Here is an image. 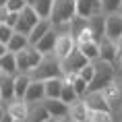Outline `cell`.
Here are the masks:
<instances>
[{
	"label": "cell",
	"instance_id": "obj_22",
	"mask_svg": "<svg viewBox=\"0 0 122 122\" xmlns=\"http://www.w3.org/2000/svg\"><path fill=\"white\" fill-rule=\"evenodd\" d=\"M0 68L4 75H17L19 68H17V56H15V52H6L4 56L0 58Z\"/></svg>",
	"mask_w": 122,
	"mask_h": 122
},
{
	"label": "cell",
	"instance_id": "obj_13",
	"mask_svg": "<svg viewBox=\"0 0 122 122\" xmlns=\"http://www.w3.org/2000/svg\"><path fill=\"white\" fill-rule=\"evenodd\" d=\"M103 13L102 8V0H77V15L81 17H93V15Z\"/></svg>",
	"mask_w": 122,
	"mask_h": 122
},
{
	"label": "cell",
	"instance_id": "obj_14",
	"mask_svg": "<svg viewBox=\"0 0 122 122\" xmlns=\"http://www.w3.org/2000/svg\"><path fill=\"white\" fill-rule=\"evenodd\" d=\"M56 39H58V31H56V27H52L50 31L35 44V48H37L41 54H46V56H52V54H54V48H56Z\"/></svg>",
	"mask_w": 122,
	"mask_h": 122
},
{
	"label": "cell",
	"instance_id": "obj_46",
	"mask_svg": "<svg viewBox=\"0 0 122 122\" xmlns=\"http://www.w3.org/2000/svg\"><path fill=\"white\" fill-rule=\"evenodd\" d=\"M71 122H77V120H71Z\"/></svg>",
	"mask_w": 122,
	"mask_h": 122
},
{
	"label": "cell",
	"instance_id": "obj_41",
	"mask_svg": "<svg viewBox=\"0 0 122 122\" xmlns=\"http://www.w3.org/2000/svg\"><path fill=\"white\" fill-rule=\"evenodd\" d=\"M116 68H118V72L122 71V54H120V56H118V62H116Z\"/></svg>",
	"mask_w": 122,
	"mask_h": 122
},
{
	"label": "cell",
	"instance_id": "obj_37",
	"mask_svg": "<svg viewBox=\"0 0 122 122\" xmlns=\"http://www.w3.org/2000/svg\"><path fill=\"white\" fill-rule=\"evenodd\" d=\"M71 120H72L71 116H52L48 122H71Z\"/></svg>",
	"mask_w": 122,
	"mask_h": 122
},
{
	"label": "cell",
	"instance_id": "obj_20",
	"mask_svg": "<svg viewBox=\"0 0 122 122\" xmlns=\"http://www.w3.org/2000/svg\"><path fill=\"white\" fill-rule=\"evenodd\" d=\"M68 116H71L72 120H77V122H87V118H89V108H87V103H85L83 97L77 99L75 103H71Z\"/></svg>",
	"mask_w": 122,
	"mask_h": 122
},
{
	"label": "cell",
	"instance_id": "obj_38",
	"mask_svg": "<svg viewBox=\"0 0 122 122\" xmlns=\"http://www.w3.org/2000/svg\"><path fill=\"white\" fill-rule=\"evenodd\" d=\"M114 120L122 122V106H120V108H118V110H116V112H114Z\"/></svg>",
	"mask_w": 122,
	"mask_h": 122
},
{
	"label": "cell",
	"instance_id": "obj_35",
	"mask_svg": "<svg viewBox=\"0 0 122 122\" xmlns=\"http://www.w3.org/2000/svg\"><path fill=\"white\" fill-rule=\"evenodd\" d=\"M19 19H21V13H13V10H10V15H8V21H6V25L15 27L17 23H19Z\"/></svg>",
	"mask_w": 122,
	"mask_h": 122
},
{
	"label": "cell",
	"instance_id": "obj_4",
	"mask_svg": "<svg viewBox=\"0 0 122 122\" xmlns=\"http://www.w3.org/2000/svg\"><path fill=\"white\" fill-rule=\"evenodd\" d=\"M15 56H17V68H19V72H31L33 68L39 66V62L46 58V54H41L35 46H27L25 50L17 52Z\"/></svg>",
	"mask_w": 122,
	"mask_h": 122
},
{
	"label": "cell",
	"instance_id": "obj_1",
	"mask_svg": "<svg viewBox=\"0 0 122 122\" xmlns=\"http://www.w3.org/2000/svg\"><path fill=\"white\" fill-rule=\"evenodd\" d=\"M116 77H118V68L112 62H106V60H95V77L89 83V91H102L103 87H108L110 83H114Z\"/></svg>",
	"mask_w": 122,
	"mask_h": 122
},
{
	"label": "cell",
	"instance_id": "obj_24",
	"mask_svg": "<svg viewBox=\"0 0 122 122\" xmlns=\"http://www.w3.org/2000/svg\"><path fill=\"white\" fill-rule=\"evenodd\" d=\"M27 46H31L29 44V35H25V33H17L15 31V35L10 37V41L6 44V48H8V52H21V50H25Z\"/></svg>",
	"mask_w": 122,
	"mask_h": 122
},
{
	"label": "cell",
	"instance_id": "obj_2",
	"mask_svg": "<svg viewBox=\"0 0 122 122\" xmlns=\"http://www.w3.org/2000/svg\"><path fill=\"white\" fill-rule=\"evenodd\" d=\"M75 15H77V0H54L50 21L54 27H62L68 25Z\"/></svg>",
	"mask_w": 122,
	"mask_h": 122
},
{
	"label": "cell",
	"instance_id": "obj_28",
	"mask_svg": "<svg viewBox=\"0 0 122 122\" xmlns=\"http://www.w3.org/2000/svg\"><path fill=\"white\" fill-rule=\"evenodd\" d=\"M87 122H114V114L112 112H102V110H89Z\"/></svg>",
	"mask_w": 122,
	"mask_h": 122
},
{
	"label": "cell",
	"instance_id": "obj_11",
	"mask_svg": "<svg viewBox=\"0 0 122 122\" xmlns=\"http://www.w3.org/2000/svg\"><path fill=\"white\" fill-rule=\"evenodd\" d=\"M46 99V81H39V79H33L29 89L25 93V102L27 103H37Z\"/></svg>",
	"mask_w": 122,
	"mask_h": 122
},
{
	"label": "cell",
	"instance_id": "obj_34",
	"mask_svg": "<svg viewBox=\"0 0 122 122\" xmlns=\"http://www.w3.org/2000/svg\"><path fill=\"white\" fill-rule=\"evenodd\" d=\"M27 4H29L27 0H8V4H6V6L10 8L13 13H21V10H23Z\"/></svg>",
	"mask_w": 122,
	"mask_h": 122
},
{
	"label": "cell",
	"instance_id": "obj_44",
	"mask_svg": "<svg viewBox=\"0 0 122 122\" xmlns=\"http://www.w3.org/2000/svg\"><path fill=\"white\" fill-rule=\"evenodd\" d=\"M8 4V0H0V6H6Z\"/></svg>",
	"mask_w": 122,
	"mask_h": 122
},
{
	"label": "cell",
	"instance_id": "obj_30",
	"mask_svg": "<svg viewBox=\"0 0 122 122\" xmlns=\"http://www.w3.org/2000/svg\"><path fill=\"white\" fill-rule=\"evenodd\" d=\"M102 8H103V13H106V15L120 13V10H122V0H102Z\"/></svg>",
	"mask_w": 122,
	"mask_h": 122
},
{
	"label": "cell",
	"instance_id": "obj_21",
	"mask_svg": "<svg viewBox=\"0 0 122 122\" xmlns=\"http://www.w3.org/2000/svg\"><path fill=\"white\" fill-rule=\"evenodd\" d=\"M52 27H54V25H52V21H50V19H39V23H37V25H33L31 33H29V44L35 46L39 39H41L46 33L52 29Z\"/></svg>",
	"mask_w": 122,
	"mask_h": 122
},
{
	"label": "cell",
	"instance_id": "obj_42",
	"mask_svg": "<svg viewBox=\"0 0 122 122\" xmlns=\"http://www.w3.org/2000/svg\"><path fill=\"white\" fill-rule=\"evenodd\" d=\"M116 81H118V85H120V89H122V71L118 72V77H116Z\"/></svg>",
	"mask_w": 122,
	"mask_h": 122
},
{
	"label": "cell",
	"instance_id": "obj_8",
	"mask_svg": "<svg viewBox=\"0 0 122 122\" xmlns=\"http://www.w3.org/2000/svg\"><path fill=\"white\" fill-rule=\"evenodd\" d=\"M6 112L13 116L15 120H21V122H27V120H29V103H27L25 99L15 97L13 102L6 103Z\"/></svg>",
	"mask_w": 122,
	"mask_h": 122
},
{
	"label": "cell",
	"instance_id": "obj_25",
	"mask_svg": "<svg viewBox=\"0 0 122 122\" xmlns=\"http://www.w3.org/2000/svg\"><path fill=\"white\" fill-rule=\"evenodd\" d=\"M35 10L39 13L41 19H50L52 15V6H54V0H27Z\"/></svg>",
	"mask_w": 122,
	"mask_h": 122
},
{
	"label": "cell",
	"instance_id": "obj_19",
	"mask_svg": "<svg viewBox=\"0 0 122 122\" xmlns=\"http://www.w3.org/2000/svg\"><path fill=\"white\" fill-rule=\"evenodd\" d=\"M31 75L29 72H17L15 75V97H19V99H25V93L29 89V85H31Z\"/></svg>",
	"mask_w": 122,
	"mask_h": 122
},
{
	"label": "cell",
	"instance_id": "obj_31",
	"mask_svg": "<svg viewBox=\"0 0 122 122\" xmlns=\"http://www.w3.org/2000/svg\"><path fill=\"white\" fill-rule=\"evenodd\" d=\"M79 75H81L87 83H91V81H93V77H95V62H87V64L79 71Z\"/></svg>",
	"mask_w": 122,
	"mask_h": 122
},
{
	"label": "cell",
	"instance_id": "obj_27",
	"mask_svg": "<svg viewBox=\"0 0 122 122\" xmlns=\"http://www.w3.org/2000/svg\"><path fill=\"white\" fill-rule=\"evenodd\" d=\"M60 99L71 106V103H75L77 99H81V97H79L77 89L72 87V83H66V81H64V87H62V95H60Z\"/></svg>",
	"mask_w": 122,
	"mask_h": 122
},
{
	"label": "cell",
	"instance_id": "obj_33",
	"mask_svg": "<svg viewBox=\"0 0 122 122\" xmlns=\"http://www.w3.org/2000/svg\"><path fill=\"white\" fill-rule=\"evenodd\" d=\"M31 29H33V27L29 25V23H27V21L23 19V17H21V19H19V23L15 25V31H17V33H25V35H29V33H31Z\"/></svg>",
	"mask_w": 122,
	"mask_h": 122
},
{
	"label": "cell",
	"instance_id": "obj_39",
	"mask_svg": "<svg viewBox=\"0 0 122 122\" xmlns=\"http://www.w3.org/2000/svg\"><path fill=\"white\" fill-rule=\"evenodd\" d=\"M0 122H17V120H15L13 116H10V114H8V112H6V114H4V118H2V120H0Z\"/></svg>",
	"mask_w": 122,
	"mask_h": 122
},
{
	"label": "cell",
	"instance_id": "obj_43",
	"mask_svg": "<svg viewBox=\"0 0 122 122\" xmlns=\"http://www.w3.org/2000/svg\"><path fill=\"white\" fill-rule=\"evenodd\" d=\"M116 46H118V52H120V54H122V37L118 39V41H116Z\"/></svg>",
	"mask_w": 122,
	"mask_h": 122
},
{
	"label": "cell",
	"instance_id": "obj_6",
	"mask_svg": "<svg viewBox=\"0 0 122 122\" xmlns=\"http://www.w3.org/2000/svg\"><path fill=\"white\" fill-rule=\"evenodd\" d=\"M75 48H77V39L71 35V31H62V33H58L56 48H54V56H56L58 60H64Z\"/></svg>",
	"mask_w": 122,
	"mask_h": 122
},
{
	"label": "cell",
	"instance_id": "obj_7",
	"mask_svg": "<svg viewBox=\"0 0 122 122\" xmlns=\"http://www.w3.org/2000/svg\"><path fill=\"white\" fill-rule=\"evenodd\" d=\"M106 35L112 41H118L122 37V13L106 15Z\"/></svg>",
	"mask_w": 122,
	"mask_h": 122
},
{
	"label": "cell",
	"instance_id": "obj_18",
	"mask_svg": "<svg viewBox=\"0 0 122 122\" xmlns=\"http://www.w3.org/2000/svg\"><path fill=\"white\" fill-rule=\"evenodd\" d=\"M44 103H46V108L50 110L52 116H68L71 106H68L66 102H62L60 97H46Z\"/></svg>",
	"mask_w": 122,
	"mask_h": 122
},
{
	"label": "cell",
	"instance_id": "obj_23",
	"mask_svg": "<svg viewBox=\"0 0 122 122\" xmlns=\"http://www.w3.org/2000/svg\"><path fill=\"white\" fill-rule=\"evenodd\" d=\"M64 87V77H54L46 81V97H60Z\"/></svg>",
	"mask_w": 122,
	"mask_h": 122
},
{
	"label": "cell",
	"instance_id": "obj_45",
	"mask_svg": "<svg viewBox=\"0 0 122 122\" xmlns=\"http://www.w3.org/2000/svg\"><path fill=\"white\" fill-rule=\"evenodd\" d=\"M0 103H2V93H0Z\"/></svg>",
	"mask_w": 122,
	"mask_h": 122
},
{
	"label": "cell",
	"instance_id": "obj_47",
	"mask_svg": "<svg viewBox=\"0 0 122 122\" xmlns=\"http://www.w3.org/2000/svg\"><path fill=\"white\" fill-rule=\"evenodd\" d=\"M120 13H122V10H120Z\"/></svg>",
	"mask_w": 122,
	"mask_h": 122
},
{
	"label": "cell",
	"instance_id": "obj_10",
	"mask_svg": "<svg viewBox=\"0 0 122 122\" xmlns=\"http://www.w3.org/2000/svg\"><path fill=\"white\" fill-rule=\"evenodd\" d=\"M118 56H120V52H118L116 41H112V39L106 35V37L99 41V58H102V60H106V62L116 64V62H118Z\"/></svg>",
	"mask_w": 122,
	"mask_h": 122
},
{
	"label": "cell",
	"instance_id": "obj_5",
	"mask_svg": "<svg viewBox=\"0 0 122 122\" xmlns=\"http://www.w3.org/2000/svg\"><path fill=\"white\" fill-rule=\"evenodd\" d=\"M87 62H91V60H87V56L79 50V46H77L64 60H60V64H62V77L64 75H71V72H79Z\"/></svg>",
	"mask_w": 122,
	"mask_h": 122
},
{
	"label": "cell",
	"instance_id": "obj_3",
	"mask_svg": "<svg viewBox=\"0 0 122 122\" xmlns=\"http://www.w3.org/2000/svg\"><path fill=\"white\" fill-rule=\"evenodd\" d=\"M31 79H39V81H48V79H54V77H62V64L54 54L52 56H46L41 62H39L37 68H33L31 72Z\"/></svg>",
	"mask_w": 122,
	"mask_h": 122
},
{
	"label": "cell",
	"instance_id": "obj_12",
	"mask_svg": "<svg viewBox=\"0 0 122 122\" xmlns=\"http://www.w3.org/2000/svg\"><path fill=\"white\" fill-rule=\"evenodd\" d=\"M85 103H87V108L89 110H102V112H112L110 108V103L106 102V97H103L102 91H89L87 95L83 97Z\"/></svg>",
	"mask_w": 122,
	"mask_h": 122
},
{
	"label": "cell",
	"instance_id": "obj_16",
	"mask_svg": "<svg viewBox=\"0 0 122 122\" xmlns=\"http://www.w3.org/2000/svg\"><path fill=\"white\" fill-rule=\"evenodd\" d=\"M52 118L50 110L46 108L44 102L37 103H29V122H48Z\"/></svg>",
	"mask_w": 122,
	"mask_h": 122
},
{
	"label": "cell",
	"instance_id": "obj_36",
	"mask_svg": "<svg viewBox=\"0 0 122 122\" xmlns=\"http://www.w3.org/2000/svg\"><path fill=\"white\" fill-rule=\"evenodd\" d=\"M8 15H10V8L8 6H0V23H6Z\"/></svg>",
	"mask_w": 122,
	"mask_h": 122
},
{
	"label": "cell",
	"instance_id": "obj_9",
	"mask_svg": "<svg viewBox=\"0 0 122 122\" xmlns=\"http://www.w3.org/2000/svg\"><path fill=\"white\" fill-rule=\"evenodd\" d=\"M102 93L106 97V102L110 103V108H112V114H114L116 110L122 106V89H120V85H118V81L110 83L108 87H103Z\"/></svg>",
	"mask_w": 122,
	"mask_h": 122
},
{
	"label": "cell",
	"instance_id": "obj_26",
	"mask_svg": "<svg viewBox=\"0 0 122 122\" xmlns=\"http://www.w3.org/2000/svg\"><path fill=\"white\" fill-rule=\"evenodd\" d=\"M77 46L87 56V60H91V62L99 60V41H85V44H77Z\"/></svg>",
	"mask_w": 122,
	"mask_h": 122
},
{
	"label": "cell",
	"instance_id": "obj_17",
	"mask_svg": "<svg viewBox=\"0 0 122 122\" xmlns=\"http://www.w3.org/2000/svg\"><path fill=\"white\" fill-rule=\"evenodd\" d=\"M0 93H2V106L15 99V77L13 75H4L0 79Z\"/></svg>",
	"mask_w": 122,
	"mask_h": 122
},
{
	"label": "cell",
	"instance_id": "obj_29",
	"mask_svg": "<svg viewBox=\"0 0 122 122\" xmlns=\"http://www.w3.org/2000/svg\"><path fill=\"white\" fill-rule=\"evenodd\" d=\"M21 17H23V19H25L31 27H33V25H37V23H39V19H41V17H39V13L31 6V4H27V6L23 8V10H21Z\"/></svg>",
	"mask_w": 122,
	"mask_h": 122
},
{
	"label": "cell",
	"instance_id": "obj_32",
	"mask_svg": "<svg viewBox=\"0 0 122 122\" xmlns=\"http://www.w3.org/2000/svg\"><path fill=\"white\" fill-rule=\"evenodd\" d=\"M13 35H15V27L6 25V23H0V41L2 44H8Z\"/></svg>",
	"mask_w": 122,
	"mask_h": 122
},
{
	"label": "cell",
	"instance_id": "obj_15",
	"mask_svg": "<svg viewBox=\"0 0 122 122\" xmlns=\"http://www.w3.org/2000/svg\"><path fill=\"white\" fill-rule=\"evenodd\" d=\"M89 29H91V33H93V39H95V41H102V39L106 37V13L89 17Z\"/></svg>",
	"mask_w": 122,
	"mask_h": 122
},
{
	"label": "cell",
	"instance_id": "obj_40",
	"mask_svg": "<svg viewBox=\"0 0 122 122\" xmlns=\"http://www.w3.org/2000/svg\"><path fill=\"white\" fill-rule=\"evenodd\" d=\"M8 52V48H6V44H2V41H0V58L4 56V54H6Z\"/></svg>",
	"mask_w": 122,
	"mask_h": 122
}]
</instances>
